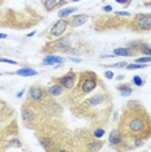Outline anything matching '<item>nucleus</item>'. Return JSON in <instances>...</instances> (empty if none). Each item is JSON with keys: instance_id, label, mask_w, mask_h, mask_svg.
<instances>
[{"instance_id": "1", "label": "nucleus", "mask_w": 151, "mask_h": 152, "mask_svg": "<svg viewBox=\"0 0 151 152\" xmlns=\"http://www.w3.org/2000/svg\"><path fill=\"white\" fill-rule=\"evenodd\" d=\"M124 138H147L151 137V117L141 104L128 108L121 117L119 125Z\"/></svg>"}, {"instance_id": "2", "label": "nucleus", "mask_w": 151, "mask_h": 152, "mask_svg": "<svg viewBox=\"0 0 151 152\" xmlns=\"http://www.w3.org/2000/svg\"><path fill=\"white\" fill-rule=\"evenodd\" d=\"M98 77L91 72L82 74V79L80 81V90L82 94H89V92L94 91L98 86Z\"/></svg>"}, {"instance_id": "3", "label": "nucleus", "mask_w": 151, "mask_h": 152, "mask_svg": "<svg viewBox=\"0 0 151 152\" xmlns=\"http://www.w3.org/2000/svg\"><path fill=\"white\" fill-rule=\"evenodd\" d=\"M134 23L136 27L141 31H149V30H151V13L150 15H147V13L137 15L134 18Z\"/></svg>"}, {"instance_id": "4", "label": "nucleus", "mask_w": 151, "mask_h": 152, "mask_svg": "<svg viewBox=\"0 0 151 152\" xmlns=\"http://www.w3.org/2000/svg\"><path fill=\"white\" fill-rule=\"evenodd\" d=\"M69 27V21L68 20H59L51 26L50 29V38H57L61 37Z\"/></svg>"}, {"instance_id": "5", "label": "nucleus", "mask_w": 151, "mask_h": 152, "mask_svg": "<svg viewBox=\"0 0 151 152\" xmlns=\"http://www.w3.org/2000/svg\"><path fill=\"white\" fill-rule=\"evenodd\" d=\"M56 81L57 83L63 86L64 90H72L76 86V82H77V74L74 72H68L67 74L56 78Z\"/></svg>"}, {"instance_id": "6", "label": "nucleus", "mask_w": 151, "mask_h": 152, "mask_svg": "<svg viewBox=\"0 0 151 152\" xmlns=\"http://www.w3.org/2000/svg\"><path fill=\"white\" fill-rule=\"evenodd\" d=\"M70 47V40L68 38H60V39H56L54 42H50L46 46V50L44 51H65V50H69Z\"/></svg>"}, {"instance_id": "7", "label": "nucleus", "mask_w": 151, "mask_h": 152, "mask_svg": "<svg viewBox=\"0 0 151 152\" xmlns=\"http://www.w3.org/2000/svg\"><path fill=\"white\" fill-rule=\"evenodd\" d=\"M46 92H47V90H44L42 86L34 85L29 90V99L34 100V102H43Z\"/></svg>"}, {"instance_id": "8", "label": "nucleus", "mask_w": 151, "mask_h": 152, "mask_svg": "<svg viewBox=\"0 0 151 152\" xmlns=\"http://www.w3.org/2000/svg\"><path fill=\"white\" fill-rule=\"evenodd\" d=\"M108 142H109L111 146H120V144H122V142H124V137H122L121 131H120L119 129H113L111 133H109Z\"/></svg>"}, {"instance_id": "9", "label": "nucleus", "mask_w": 151, "mask_h": 152, "mask_svg": "<svg viewBox=\"0 0 151 152\" xmlns=\"http://www.w3.org/2000/svg\"><path fill=\"white\" fill-rule=\"evenodd\" d=\"M89 20V16L87 15H84V13H81V15H76L73 17H70L68 21H69V26L72 27H78V26H82L84 23H86Z\"/></svg>"}, {"instance_id": "10", "label": "nucleus", "mask_w": 151, "mask_h": 152, "mask_svg": "<svg viewBox=\"0 0 151 152\" xmlns=\"http://www.w3.org/2000/svg\"><path fill=\"white\" fill-rule=\"evenodd\" d=\"M65 61L64 57L57 56V55H48L43 58L42 64L43 65H57V64H63Z\"/></svg>"}, {"instance_id": "11", "label": "nucleus", "mask_w": 151, "mask_h": 152, "mask_svg": "<svg viewBox=\"0 0 151 152\" xmlns=\"http://www.w3.org/2000/svg\"><path fill=\"white\" fill-rule=\"evenodd\" d=\"M63 92H64V87L60 83H55V85L50 86V87L47 88V94H48L50 96H54V98L60 96Z\"/></svg>"}, {"instance_id": "12", "label": "nucleus", "mask_w": 151, "mask_h": 152, "mask_svg": "<svg viewBox=\"0 0 151 152\" xmlns=\"http://www.w3.org/2000/svg\"><path fill=\"white\" fill-rule=\"evenodd\" d=\"M117 91H120V95L122 96V98H128L133 94V88L130 87L128 83H121L117 86Z\"/></svg>"}, {"instance_id": "13", "label": "nucleus", "mask_w": 151, "mask_h": 152, "mask_svg": "<svg viewBox=\"0 0 151 152\" xmlns=\"http://www.w3.org/2000/svg\"><path fill=\"white\" fill-rule=\"evenodd\" d=\"M113 55L115 56H122V57H129V56H133L134 52L133 51H130L128 47H119V48H115L113 50Z\"/></svg>"}, {"instance_id": "14", "label": "nucleus", "mask_w": 151, "mask_h": 152, "mask_svg": "<svg viewBox=\"0 0 151 152\" xmlns=\"http://www.w3.org/2000/svg\"><path fill=\"white\" fill-rule=\"evenodd\" d=\"M15 74L21 75V77H33V75L38 74V72L33 68H21V69H18Z\"/></svg>"}, {"instance_id": "15", "label": "nucleus", "mask_w": 151, "mask_h": 152, "mask_svg": "<svg viewBox=\"0 0 151 152\" xmlns=\"http://www.w3.org/2000/svg\"><path fill=\"white\" fill-rule=\"evenodd\" d=\"M78 8H63L60 9L59 12H57V16L60 17V18H67L68 16H70L72 13H76L77 12Z\"/></svg>"}, {"instance_id": "16", "label": "nucleus", "mask_w": 151, "mask_h": 152, "mask_svg": "<svg viewBox=\"0 0 151 152\" xmlns=\"http://www.w3.org/2000/svg\"><path fill=\"white\" fill-rule=\"evenodd\" d=\"M138 51L141 53H143L145 56H151V44H147V43H141L139 44V48Z\"/></svg>"}, {"instance_id": "17", "label": "nucleus", "mask_w": 151, "mask_h": 152, "mask_svg": "<svg viewBox=\"0 0 151 152\" xmlns=\"http://www.w3.org/2000/svg\"><path fill=\"white\" fill-rule=\"evenodd\" d=\"M43 5H44V8H46L47 11L51 12V11H54L55 9V7L59 5V3H57V0H44Z\"/></svg>"}, {"instance_id": "18", "label": "nucleus", "mask_w": 151, "mask_h": 152, "mask_svg": "<svg viewBox=\"0 0 151 152\" xmlns=\"http://www.w3.org/2000/svg\"><path fill=\"white\" fill-rule=\"evenodd\" d=\"M103 142H90V143L87 144V148L90 151H97V150H100Z\"/></svg>"}, {"instance_id": "19", "label": "nucleus", "mask_w": 151, "mask_h": 152, "mask_svg": "<svg viewBox=\"0 0 151 152\" xmlns=\"http://www.w3.org/2000/svg\"><path fill=\"white\" fill-rule=\"evenodd\" d=\"M147 64H138V63H134V64H128L126 65V69H129V70H134V69H143L146 68Z\"/></svg>"}, {"instance_id": "20", "label": "nucleus", "mask_w": 151, "mask_h": 152, "mask_svg": "<svg viewBox=\"0 0 151 152\" xmlns=\"http://www.w3.org/2000/svg\"><path fill=\"white\" fill-rule=\"evenodd\" d=\"M133 83L136 86H138V87H142V86L145 85V81H143V78L141 77V75H134V77H133Z\"/></svg>"}, {"instance_id": "21", "label": "nucleus", "mask_w": 151, "mask_h": 152, "mask_svg": "<svg viewBox=\"0 0 151 152\" xmlns=\"http://www.w3.org/2000/svg\"><path fill=\"white\" fill-rule=\"evenodd\" d=\"M134 61H136V63H138V64H149V63H151V56H145V57H137Z\"/></svg>"}, {"instance_id": "22", "label": "nucleus", "mask_w": 151, "mask_h": 152, "mask_svg": "<svg viewBox=\"0 0 151 152\" xmlns=\"http://www.w3.org/2000/svg\"><path fill=\"white\" fill-rule=\"evenodd\" d=\"M104 129H102V127H97V129L94 130V133H92V135H94L95 138H102L103 135H104Z\"/></svg>"}, {"instance_id": "23", "label": "nucleus", "mask_w": 151, "mask_h": 152, "mask_svg": "<svg viewBox=\"0 0 151 152\" xmlns=\"http://www.w3.org/2000/svg\"><path fill=\"white\" fill-rule=\"evenodd\" d=\"M128 65V63L126 61H121V63H116V64H112V65H109V68H124Z\"/></svg>"}, {"instance_id": "24", "label": "nucleus", "mask_w": 151, "mask_h": 152, "mask_svg": "<svg viewBox=\"0 0 151 152\" xmlns=\"http://www.w3.org/2000/svg\"><path fill=\"white\" fill-rule=\"evenodd\" d=\"M42 146L44 148H48L51 146V139L50 138H44V139H42Z\"/></svg>"}, {"instance_id": "25", "label": "nucleus", "mask_w": 151, "mask_h": 152, "mask_svg": "<svg viewBox=\"0 0 151 152\" xmlns=\"http://www.w3.org/2000/svg\"><path fill=\"white\" fill-rule=\"evenodd\" d=\"M0 63H7V64L17 65V61H15V60H8V58H4V57H0Z\"/></svg>"}, {"instance_id": "26", "label": "nucleus", "mask_w": 151, "mask_h": 152, "mask_svg": "<svg viewBox=\"0 0 151 152\" xmlns=\"http://www.w3.org/2000/svg\"><path fill=\"white\" fill-rule=\"evenodd\" d=\"M130 1H132V0H116V3H119V4H122L124 7H128L130 4Z\"/></svg>"}, {"instance_id": "27", "label": "nucleus", "mask_w": 151, "mask_h": 152, "mask_svg": "<svg viewBox=\"0 0 151 152\" xmlns=\"http://www.w3.org/2000/svg\"><path fill=\"white\" fill-rule=\"evenodd\" d=\"M104 77L107 78V79H113V78H115V75H113V73H112L111 70H107L104 73Z\"/></svg>"}, {"instance_id": "28", "label": "nucleus", "mask_w": 151, "mask_h": 152, "mask_svg": "<svg viewBox=\"0 0 151 152\" xmlns=\"http://www.w3.org/2000/svg\"><path fill=\"white\" fill-rule=\"evenodd\" d=\"M116 16H120V17H129L130 13H129V12H116Z\"/></svg>"}, {"instance_id": "29", "label": "nucleus", "mask_w": 151, "mask_h": 152, "mask_svg": "<svg viewBox=\"0 0 151 152\" xmlns=\"http://www.w3.org/2000/svg\"><path fill=\"white\" fill-rule=\"evenodd\" d=\"M103 11L104 12H112V7L111 5H104L103 7Z\"/></svg>"}, {"instance_id": "30", "label": "nucleus", "mask_w": 151, "mask_h": 152, "mask_svg": "<svg viewBox=\"0 0 151 152\" xmlns=\"http://www.w3.org/2000/svg\"><path fill=\"white\" fill-rule=\"evenodd\" d=\"M124 78H125L124 74H120V75H117V77H116V81H122Z\"/></svg>"}, {"instance_id": "31", "label": "nucleus", "mask_w": 151, "mask_h": 152, "mask_svg": "<svg viewBox=\"0 0 151 152\" xmlns=\"http://www.w3.org/2000/svg\"><path fill=\"white\" fill-rule=\"evenodd\" d=\"M69 60H72V61H74V63H81V58H76V57H70L69 58Z\"/></svg>"}, {"instance_id": "32", "label": "nucleus", "mask_w": 151, "mask_h": 152, "mask_svg": "<svg viewBox=\"0 0 151 152\" xmlns=\"http://www.w3.org/2000/svg\"><path fill=\"white\" fill-rule=\"evenodd\" d=\"M23 92H25V90H21V91H20L18 94H17V98H21V96L23 95Z\"/></svg>"}, {"instance_id": "33", "label": "nucleus", "mask_w": 151, "mask_h": 152, "mask_svg": "<svg viewBox=\"0 0 151 152\" xmlns=\"http://www.w3.org/2000/svg\"><path fill=\"white\" fill-rule=\"evenodd\" d=\"M67 3H68V0H60L59 5H64V4H67Z\"/></svg>"}, {"instance_id": "34", "label": "nucleus", "mask_w": 151, "mask_h": 152, "mask_svg": "<svg viewBox=\"0 0 151 152\" xmlns=\"http://www.w3.org/2000/svg\"><path fill=\"white\" fill-rule=\"evenodd\" d=\"M7 38V34H1L0 33V39H5Z\"/></svg>"}, {"instance_id": "35", "label": "nucleus", "mask_w": 151, "mask_h": 152, "mask_svg": "<svg viewBox=\"0 0 151 152\" xmlns=\"http://www.w3.org/2000/svg\"><path fill=\"white\" fill-rule=\"evenodd\" d=\"M34 35H35V31H32V33H29V34H27V37H34Z\"/></svg>"}]
</instances>
